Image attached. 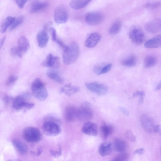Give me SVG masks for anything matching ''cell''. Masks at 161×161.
I'll list each match as a JSON object with an SVG mask.
<instances>
[{
  "instance_id": "obj_38",
  "label": "cell",
  "mask_w": 161,
  "mask_h": 161,
  "mask_svg": "<svg viewBox=\"0 0 161 161\" xmlns=\"http://www.w3.org/2000/svg\"><path fill=\"white\" fill-rule=\"evenodd\" d=\"M161 5V3L159 2H155L151 3H149L145 5L146 8H155L159 7Z\"/></svg>"
},
{
  "instance_id": "obj_43",
  "label": "cell",
  "mask_w": 161,
  "mask_h": 161,
  "mask_svg": "<svg viewBox=\"0 0 161 161\" xmlns=\"http://www.w3.org/2000/svg\"><path fill=\"white\" fill-rule=\"evenodd\" d=\"M145 96V93L143 91H140V93L139 96V99L138 101V104L140 105L142 104L143 102L144 97Z\"/></svg>"
},
{
  "instance_id": "obj_15",
  "label": "cell",
  "mask_w": 161,
  "mask_h": 161,
  "mask_svg": "<svg viewBox=\"0 0 161 161\" xmlns=\"http://www.w3.org/2000/svg\"><path fill=\"white\" fill-rule=\"evenodd\" d=\"M101 38V35L98 32L91 34L85 42V46L89 48L95 47L99 42Z\"/></svg>"
},
{
  "instance_id": "obj_31",
  "label": "cell",
  "mask_w": 161,
  "mask_h": 161,
  "mask_svg": "<svg viewBox=\"0 0 161 161\" xmlns=\"http://www.w3.org/2000/svg\"><path fill=\"white\" fill-rule=\"evenodd\" d=\"M121 27V23L119 20L115 21L111 25L109 30V33L111 35H114L118 33Z\"/></svg>"
},
{
  "instance_id": "obj_5",
  "label": "cell",
  "mask_w": 161,
  "mask_h": 161,
  "mask_svg": "<svg viewBox=\"0 0 161 161\" xmlns=\"http://www.w3.org/2000/svg\"><path fill=\"white\" fill-rule=\"evenodd\" d=\"M93 116L90 104L87 102L81 106L77 111V119L81 121H86L92 118Z\"/></svg>"
},
{
  "instance_id": "obj_44",
  "label": "cell",
  "mask_w": 161,
  "mask_h": 161,
  "mask_svg": "<svg viewBox=\"0 0 161 161\" xmlns=\"http://www.w3.org/2000/svg\"><path fill=\"white\" fill-rule=\"evenodd\" d=\"M119 109L123 114L125 115H128L129 114V112L128 110L123 107H120Z\"/></svg>"
},
{
  "instance_id": "obj_28",
  "label": "cell",
  "mask_w": 161,
  "mask_h": 161,
  "mask_svg": "<svg viewBox=\"0 0 161 161\" xmlns=\"http://www.w3.org/2000/svg\"><path fill=\"white\" fill-rule=\"evenodd\" d=\"M137 62V58L134 55L131 54L123 59L121 62L122 65L127 67L135 66Z\"/></svg>"
},
{
  "instance_id": "obj_46",
  "label": "cell",
  "mask_w": 161,
  "mask_h": 161,
  "mask_svg": "<svg viewBox=\"0 0 161 161\" xmlns=\"http://www.w3.org/2000/svg\"><path fill=\"white\" fill-rule=\"evenodd\" d=\"M155 132L161 136V126L160 125H157L155 126Z\"/></svg>"
},
{
  "instance_id": "obj_45",
  "label": "cell",
  "mask_w": 161,
  "mask_h": 161,
  "mask_svg": "<svg viewBox=\"0 0 161 161\" xmlns=\"http://www.w3.org/2000/svg\"><path fill=\"white\" fill-rule=\"evenodd\" d=\"M3 99L5 104H8L11 100V98L8 96L5 95L3 97Z\"/></svg>"
},
{
  "instance_id": "obj_48",
  "label": "cell",
  "mask_w": 161,
  "mask_h": 161,
  "mask_svg": "<svg viewBox=\"0 0 161 161\" xmlns=\"http://www.w3.org/2000/svg\"><path fill=\"white\" fill-rule=\"evenodd\" d=\"M143 151V148H140L136 150L134 153L135 154L141 155Z\"/></svg>"
},
{
  "instance_id": "obj_33",
  "label": "cell",
  "mask_w": 161,
  "mask_h": 161,
  "mask_svg": "<svg viewBox=\"0 0 161 161\" xmlns=\"http://www.w3.org/2000/svg\"><path fill=\"white\" fill-rule=\"evenodd\" d=\"M23 18L22 16H19L15 18L12 24L10 27V30H13L19 25L23 23Z\"/></svg>"
},
{
  "instance_id": "obj_17",
  "label": "cell",
  "mask_w": 161,
  "mask_h": 161,
  "mask_svg": "<svg viewBox=\"0 0 161 161\" xmlns=\"http://www.w3.org/2000/svg\"><path fill=\"white\" fill-rule=\"evenodd\" d=\"M12 142L16 150L20 155H24L27 153L28 147L25 143L17 139H13Z\"/></svg>"
},
{
  "instance_id": "obj_29",
  "label": "cell",
  "mask_w": 161,
  "mask_h": 161,
  "mask_svg": "<svg viewBox=\"0 0 161 161\" xmlns=\"http://www.w3.org/2000/svg\"><path fill=\"white\" fill-rule=\"evenodd\" d=\"M114 144L115 150L118 152H122L125 151L127 147L126 142L120 138L115 139L114 140Z\"/></svg>"
},
{
  "instance_id": "obj_42",
  "label": "cell",
  "mask_w": 161,
  "mask_h": 161,
  "mask_svg": "<svg viewBox=\"0 0 161 161\" xmlns=\"http://www.w3.org/2000/svg\"><path fill=\"white\" fill-rule=\"evenodd\" d=\"M50 31L51 32L52 39L53 41L56 42L58 38H57L56 30L53 27H51L50 28Z\"/></svg>"
},
{
  "instance_id": "obj_9",
  "label": "cell",
  "mask_w": 161,
  "mask_h": 161,
  "mask_svg": "<svg viewBox=\"0 0 161 161\" xmlns=\"http://www.w3.org/2000/svg\"><path fill=\"white\" fill-rule=\"evenodd\" d=\"M86 86L90 91L99 95H104L108 91L107 87L104 85L96 82L86 83Z\"/></svg>"
},
{
  "instance_id": "obj_21",
  "label": "cell",
  "mask_w": 161,
  "mask_h": 161,
  "mask_svg": "<svg viewBox=\"0 0 161 161\" xmlns=\"http://www.w3.org/2000/svg\"><path fill=\"white\" fill-rule=\"evenodd\" d=\"M80 88L78 86H72L69 84L65 85L60 90V92L63 93L68 96H70L79 92Z\"/></svg>"
},
{
  "instance_id": "obj_32",
  "label": "cell",
  "mask_w": 161,
  "mask_h": 161,
  "mask_svg": "<svg viewBox=\"0 0 161 161\" xmlns=\"http://www.w3.org/2000/svg\"><path fill=\"white\" fill-rule=\"evenodd\" d=\"M62 149L61 146L58 144L56 149L50 150L49 153L50 155L54 158H57L61 156L62 155Z\"/></svg>"
},
{
  "instance_id": "obj_24",
  "label": "cell",
  "mask_w": 161,
  "mask_h": 161,
  "mask_svg": "<svg viewBox=\"0 0 161 161\" xmlns=\"http://www.w3.org/2000/svg\"><path fill=\"white\" fill-rule=\"evenodd\" d=\"M46 74L50 79L59 83L63 82L64 80L59 74L57 71L53 70L47 71Z\"/></svg>"
},
{
  "instance_id": "obj_51",
  "label": "cell",
  "mask_w": 161,
  "mask_h": 161,
  "mask_svg": "<svg viewBox=\"0 0 161 161\" xmlns=\"http://www.w3.org/2000/svg\"><path fill=\"white\" fill-rule=\"evenodd\" d=\"M160 154H161V148H160Z\"/></svg>"
},
{
  "instance_id": "obj_23",
  "label": "cell",
  "mask_w": 161,
  "mask_h": 161,
  "mask_svg": "<svg viewBox=\"0 0 161 161\" xmlns=\"http://www.w3.org/2000/svg\"><path fill=\"white\" fill-rule=\"evenodd\" d=\"M91 0H71L69 3V5L70 7L74 9H79L86 6Z\"/></svg>"
},
{
  "instance_id": "obj_25",
  "label": "cell",
  "mask_w": 161,
  "mask_h": 161,
  "mask_svg": "<svg viewBox=\"0 0 161 161\" xmlns=\"http://www.w3.org/2000/svg\"><path fill=\"white\" fill-rule=\"evenodd\" d=\"M100 130L103 138L106 139L113 133L114 127L110 125L103 124L101 126Z\"/></svg>"
},
{
  "instance_id": "obj_7",
  "label": "cell",
  "mask_w": 161,
  "mask_h": 161,
  "mask_svg": "<svg viewBox=\"0 0 161 161\" xmlns=\"http://www.w3.org/2000/svg\"><path fill=\"white\" fill-rule=\"evenodd\" d=\"M129 36L132 42L136 45H140L144 40V35L143 31L136 27H133L130 30Z\"/></svg>"
},
{
  "instance_id": "obj_3",
  "label": "cell",
  "mask_w": 161,
  "mask_h": 161,
  "mask_svg": "<svg viewBox=\"0 0 161 161\" xmlns=\"http://www.w3.org/2000/svg\"><path fill=\"white\" fill-rule=\"evenodd\" d=\"M31 90L34 97L39 100L44 101L48 96V92L44 84L38 78L35 79L32 82Z\"/></svg>"
},
{
  "instance_id": "obj_37",
  "label": "cell",
  "mask_w": 161,
  "mask_h": 161,
  "mask_svg": "<svg viewBox=\"0 0 161 161\" xmlns=\"http://www.w3.org/2000/svg\"><path fill=\"white\" fill-rule=\"evenodd\" d=\"M17 80V77L14 75H10L7 80L6 84L7 86H10L14 84Z\"/></svg>"
},
{
  "instance_id": "obj_12",
  "label": "cell",
  "mask_w": 161,
  "mask_h": 161,
  "mask_svg": "<svg viewBox=\"0 0 161 161\" xmlns=\"http://www.w3.org/2000/svg\"><path fill=\"white\" fill-rule=\"evenodd\" d=\"M145 28L148 32L152 33L161 31V19H156L148 22L145 25Z\"/></svg>"
},
{
  "instance_id": "obj_1",
  "label": "cell",
  "mask_w": 161,
  "mask_h": 161,
  "mask_svg": "<svg viewBox=\"0 0 161 161\" xmlns=\"http://www.w3.org/2000/svg\"><path fill=\"white\" fill-rule=\"evenodd\" d=\"M42 126L43 133L49 136H56L61 132V128L58 123L59 120L52 116H49L45 118Z\"/></svg>"
},
{
  "instance_id": "obj_35",
  "label": "cell",
  "mask_w": 161,
  "mask_h": 161,
  "mask_svg": "<svg viewBox=\"0 0 161 161\" xmlns=\"http://www.w3.org/2000/svg\"><path fill=\"white\" fill-rule=\"evenodd\" d=\"M128 157V154L127 153H124L117 155L113 158V160L115 161H125L127 160Z\"/></svg>"
},
{
  "instance_id": "obj_41",
  "label": "cell",
  "mask_w": 161,
  "mask_h": 161,
  "mask_svg": "<svg viewBox=\"0 0 161 161\" xmlns=\"http://www.w3.org/2000/svg\"><path fill=\"white\" fill-rule=\"evenodd\" d=\"M15 3L19 8H22L28 0H14Z\"/></svg>"
},
{
  "instance_id": "obj_50",
  "label": "cell",
  "mask_w": 161,
  "mask_h": 161,
  "mask_svg": "<svg viewBox=\"0 0 161 161\" xmlns=\"http://www.w3.org/2000/svg\"><path fill=\"white\" fill-rule=\"evenodd\" d=\"M6 39V36L3 37L1 39L0 42V48H1L3 46L5 42Z\"/></svg>"
},
{
  "instance_id": "obj_4",
  "label": "cell",
  "mask_w": 161,
  "mask_h": 161,
  "mask_svg": "<svg viewBox=\"0 0 161 161\" xmlns=\"http://www.w3.org/2000/svg\"><path fill=\"white\" fill-rule=\"evenodd\" d=\"M23 136L26 141L31 143L38 142L42 138V135L40 130L33 127L25 128L23 130Z\"/></svg>"
},
{
  "instance_id": "obj_22",
  "label": "cell",
  "mask_w": 161,
  "mask_h": 161,
  "mask_svg": "<svg viewBox=\"0 0 161 161\" xmlns=\"http://www.w3.org/2000/svg\"><path fill=\"white\" fill-rule=\"evenodd\" d=\"M112 151L111 143L110 142H104L100 146L98 152L102 156H104L109 155Z\"/></svg>"
},
{
  "instance_id": "obj_19",
  "label": "cell",
  "mask_w": 161,
  "mask_h": 161,
  "mask_svg": "<svg viewBox=\"0 0 161 161\" xmlns=\"http://www.w3.org/2000/svg\"><path fill=\"white\" fill-rule=\"evenodd\" d=\"M36 37L39 46L41 48L45 47L49 40V37L46 31L45 30L39 31Z\"/></svg>"
},
{
  "instance_id": "obj_2",
  "label": "cell",
  "mask_w": 161,
  "mask_h": 161,
  "mask_svg": "<svg viewBox=\"0 0 161 161\" xmlns=\"http://www.w3.org/2000/svg\"><path fill=\"white\" fill-rule=\"evenodd\" d=\"M80 49L78 44L75 42H71L64 49L63 60L64 64L69 65L75 63L79 55Z\"/></svg>"
},
{
  "instance_id": "obj_8",
  "label": "cell",
  "mask_w": 161,
  "mask_h": 161,
  "mask_svg": "<svg viewBox=\"0 0 161 161\" xmlns=\"http://www.w3.org/2000/svg\"><path fill=\"white\" fill-rule=\"evenodd\" d=\"M104 19L103 14L98 11H94L88 13L85 18L86 22L89 25H96L103 22Z\"/></svg>"
},
{
  "instance_id": "obj_11",
  "label": "cell",
  "mask_w": 161,
  "mask_h": 161,
  "mask_svg": "<svg viewBox=\"0 0 161 161\" xmlns=\"http://www.w3.org/2000/svg\"><path fill=\"white\" fill-rule=\"evenodd\" d=\"M141 122L144 130L147 133H152L155 132V126L153 119L148 115L144 114L141 116Z\"/></svg>"
},
{
  "instance_id": "obj_34",
  "label": "cell",
  "mask_w": 161,
  "mask_h": 161,
  "mask_svg": "<svg viewBox=\"0 0 161 161\" xmlns=\"http://www.w3.org/2000/svg\"><path fill=\"white\" fill-rule=\"evenodd\" d=\"M10 53L12 56L20 58L22 55V53L20 51L18 47H13L10 50Z\"/></svg>"
},
{
  "instance_id": "obj_49",
  "label": "cell",
  "mask_w": 161,
  "mask_h": 161,
  "mask_svg": "<svg viewBox=\"0 0 161 161\" xmlns=\"http://www.w3.org/2000/svg\"><path fill=\"white\" fill-rule=\"evenodd\" d=\"M160 89H161V81L158 83L155 88V90L156 91L159 90Z\"/></svg>"
},
{
  "instance_id": "obj_30",
  "label": "cell",
  "mask_w": 161,
  "mask_h": 161,
  "mask_svg": "<svg viewBox=\"0 0 161 161\" xmlns=\"http://www.w3.org/2000/svg\"><path fill=\"white\" fill-rule=\"evenodd\" d=\"M157 63V58L153 55H148L144 58V65L146 68H149L155 66Z\"/></svg>"
},
{
  "instance_id": "obj_14",
  "label": "cell",
  "mask_w": 161,
  "mask_h": 161,
  "mask_svg": "<svg viewBox=\"0 0 161 161\" xmlns=\"http://www.w3.org/2000/svg\"><path fill=\"white\" fill-rule=\"evenodd\" d=\"M60 59L58 56H54L51 54L47 56L43 65L48 67L57 69L60 66Z\"/></svg>"
},
{
  "instance_id": "obj_36",
  "label": "cell",
  "mask_w": 161,
  "mask_h": 161,
  "mask_svg": "<svg viewBox=\"0 0 161 161\" xmlns=\"http://www.w3.org/2000/svg\"><path fill=\"white\" fill-rule=\"evenodd\" d=\"M125 136L130 141L132 142H135L136 141V137L131 130H127L125 132Z\"/></svg>"
},
{
  "instance_id": "obj_10",
  "label": "cell",
  "mask_w": 161,
  "mask_h": 161,
  "mask_svg": "<svg viewBox=\"0 0 161 161\" xmlns=\"http://www.w3.org/2000/svg\"><path fill=\"white\" fill-rule=\"evenodd\" d=\"M29 96V94L26 92L16 96L13 100V107L17 110L21 109L23 108H26L29 103L26 101V99Z\"/></svg>"
},
{
  "instance_id": "obj_13",
  "label": "cell",
  "mask_w": 161,
  "mask_h": 161,
  "mask_svg": "<svg viewBox=\"0 0 161 161\" xmlns=\"http://www.w3.org/2000/svg\"><path fill=\"white\" fill-rule=\"evenodd\" d=\"M81 131L87 135L96 136L97 134V125L94 123L87 122L83 125Z\"/></svg>"
},
{
  "instance_id": "obj_16",
  "label": "cell",
  "mask_w": 161,
  "mask_h": 161,
  "mask_svg": "<svg viewBox=\"0 0 161 161\" xmlns=\"http://www.w3.org/2000/svg\"><path fill=\"white\" fill-rule=\"evenodd\" d=\"M77 108L74 106L69 105L66 107L64 111V116L68 121H74L77 119Z\"/></svg>"
},
{
  "instance_id": "obj_40",
  "label": "cell",
  "mask_w": 161,
  "mask_h": 161,
  "mask_svg": "<svg viewBox=\"0 0 161 161\" xmlns=\"http://www.w3.org/2000/svg\"><path fill=\"white\" fill-rule=\"evenodd\" d=\"M43 149L41 146H39L38 147L36 150L34 151H31V154L34 156H39L43 152Z\"/></svg>"
},
{
  "instance_id": "obj_26",
  "label": "cell",
  "mask_w": 161,
  "mask_h": 161,
  "mask_svg": "<svg viewBox=\"0 0 161 161\" xmlns=\"http://www.w3.org/2000/svg\"><path fill=\"white\" fill-rule=\"evenodd\" d=\"M47 5L48 4L46 2L39 1H35L31 5L30 12L33 13L37 12L45 9Z\"/></svg>"
},
{
  "instance_id": "obj_27",
  "label": "cell",
  "mask_w": 161,
  "mask_h": 161,
  "mask_svg": "<svg viewBox=\"0 0 161 161\" xmlns=\"http://www.w3.org/2000/svg\"><path fill=\"white\" fill-rule=\"evenodd\" d=\"M15 18L13 17L8 16L3 21L0 27V31L2 33L6 32L7 28L10 27L14 21Z\"/></svg>"
},
{
  "instance_id": "obj_6",
  "label": "cell",
  "mask_w": 161,
  "mask_h": 161,
  "mask_svg": "<svg viewBox=\"0 0 161 161\" xmlns=\"http://www.w3.org/2000/svg\"><path fill=\"white\" fill-rule=\"evenodd\" d=\"M53 17L55 22L57 24L66 23L68 18L66 8L62 5L58 6L55 10Z\"/></svg>"
},
{
  "instance_id": "obj_39",
  "label": "cell",
  "mask_w": 161,
  "mask_h": 161,
  "mask_svg": "<svg viewBox=\"0 0 161 161\" xmlns=\"http://www.w3.org/2000/svg\"><path fill=\"white\" fill-rule=\"evenodd\" d=\"M112 66V64H109L103 66L100 72V75L106 74L110 71Z\"/></svg>"
},
{
  "instance_id": "obj_20",
  "label": "cell",
  "mask_w": 161,
  "mask_h": 161,
  "mask_svg": "<svg viewBox=\"0 0 161 161\" xmlns=\"http://www.w3.org/2000/svg\"><path fill=\"white\" fill-rule=\"evenodd\" d=\"M17 47L23 54L25 53L30 48L29 41L25 36H22L18 40Z\"/></svg>"
},
{
  "instance_id": "obj_18",
  "label": "cell",
  "mask_w": 161,
  "mask_h": 161,
  "mask_svg": "<svg viewBox=\"0 0 161 161\" xmlns=\"http://www.w3.org/2000/svg\"><path fill=\"white\" fill-rule=\"evenodd\" d=\"M144 46L149 48H157L161 47V34L157 35L147 41L145 43Z\"/></svg>"
},
{
  "instance_id": "obj_47",
  "label": "cell",
  "mask_w": 161,
  "mask_h": 161,
  "mask_svg": "<svg viewBox=\"0 0 161 161\" xmlns=\"http://www.w3.org/2000/svg\"><path fill=\"white\" fill-rule=\"evenodd\" d=\"M56 42L64 49L67 47V46L65 45L63 42L60 39H58Z\"/></svg>"
}]
</instances>
